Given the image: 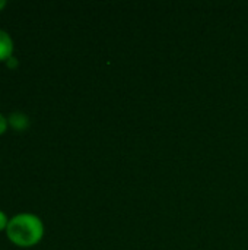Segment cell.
Masks as SVG:
<instances>
[{
	"mask_svg": "<svg viewBox=\"0 0 248 250\" xmlns=\"http://www.w3.org/2000/svg\"><path fill=\"white\" fill-rule=\"evenodd\" d=\"M6 233L9 240L15 245L29 248L42 239L44 226L42 221L34 214H19L7 223Z\"/></svg>",
	"mask_w": 248,
	"mask_h": 250,
	"instance_id": "6da1fadb",
	"label": "cell"
},
{
	"mask_svg": "<svg viewBox=\"0 0 248 250\" xmlns=\"http://www.w3.org/2000/svg\"><path fill=\"white\" fill-rule=\"evenodd\" d=\"M12 51L13 42L10 35L0 29V60H7L9 57H12Z\"/></svg>",
	"mask_w": 248,
	"mask_h": 250,
	"instance_id": "7a4b0ae2",
	"label": "cell"
},
{
	"mask_svg": "<svg viewBox=\"0 0 248 250\" xmlns=\"http://www.w3.org/2000/svg\"><path fill=\"white\" fill-rule=\"evenodd\" d=\"M9 123H10V126H12L15 130H23V129H26L28 125H29V119H28L26 114L16 111V113H12V114H10Z\"/></svg>",
	"mask_w": 248,
	"mask_h": 250,
	"instance_id": "3957f363",
	"label": "cell"
},
{
	"mask_svg": "<svg viewBox=\"0 0 248 250\" xmlns=\"http://www.w3.org/2000/svg\"><path fill=\"white\" fill-rule=\"evenodd\" d=\"M7 218H6V215L0 211V230H3V229H6L7 227Z\"/></svg>",
	"mask_w": 248,
	"mask_h": 250,
	"instance_id": "277c9868",
	"label": "cell"
},
{
	"mask_svg": "<svg viewBox=\"0 0 248 250\" xmlns=\"http://www.w3.org/2000/svg\"><path fill=\"white\" fill-rule=\"evenodd\" d=\"M6 126H7V122H6V119L0 114V135L6 130Z\"/></svg>",
	"mask_w": 248,
	"mask_h": 250,
	"instance_id": "5b68a950",
	"label": "cell"
},
{
	"mask_svg": "<svg viewBox=\"0 0 248 250\" xmlns=\"http://www.w3.org/2000/svg\"><path fill=\"white\" fill-rule=\"evenodd\" d=\"M6 63H7V67H16V64H18V60L15 59V57H9L7 60H6Z\"/></svg>",
	"mask_w": 248,
	"mask_h": 250,
	"instance_id": "8992f818",
	"label": "cell"
},
{
	"mask_svg": "<svg viewBox=\"0 0 248 250\" xmlns=\"http://www.w3.org/2000/svg\"><path fill=\"white\" fill-rule=\"evenodd\" d=\"M4 4H6V1H4V0H0V9H1V7H3Z\"/></svg>",
	"mask_w": 248,
	"mask_h": 250,
	"instance_id": "52a82bcc",
	"label": "cell"
}]
</instances>
